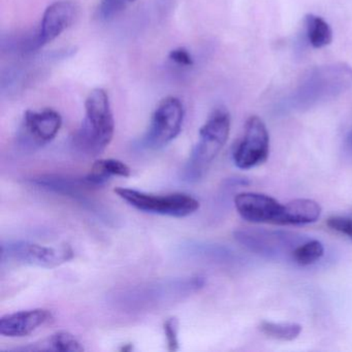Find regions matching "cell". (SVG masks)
<instances>
[{
    "mask_svg": "<svg viewBox=\"0 0 352 352\" xmlns=\"http://www.w3.org/2000/svg\"><path fill=\"white\" fill-rule=\"evenodd\" d=\"M234 239L242 246L256 254L263 256L280 257L290 254L300 243L296 234L284 232H269V230H236L234 232Z\"/></svg>",
    "mask_w": 352,
    "mask_h": 352,
    "instance_id": "10",
    "label": "cell"
},
{
    "mask_svg": "<svg viewBox=\"0 0 352 352\" xmlns=\"http://www.w3.org/2000/svg\"><path fill=\"white\" fill-rule=\"evenodd\" d=\"M32 183L45 190L63 195L84 204L88 201L85 191L89 188H94V185L87 180L86 177L78 179L48 175V176L34 179Z\"/></svg>",
    "mask_w": 352,
    "mask_h": 352,
    "instance_id": "13",
    "label": "cell"
},
{
    "mask_svg": "<svg viewBox=\"0 0 352 352\" xmlns=\"http://www.w3.org/2000/svg\"><path fill=\"white\" fill-rule=\"evenodd\" d=\"M321 207L309 199H296L284 205L283 226H304L314 223L320 218Z\"/></svg>",
    "mask_w": 352,
    "mask_h": 352,
    "instance_id": "14",
    "label": "cell"
},
{
    "mask_svg": "<svg viewBox=\"0 0 352 352\" xmlns=\"http://www.w3.org/2000/svg\"><path fill=\"white\" fill-rule=\"evenodd\" d=\"M270 153V135L258 116L249 117L245 124L244 135L232 153L236 168L250 170L267 162Z\"/></svg>",
    "mask_w": 352,
    "mask_h": 352,
    "instance_id": "8",
    "label": "cell"
},
{
    "mask_svg": "<svg viewBox=\"0 0 352 352\" xmlns=\"http://www.w3.org/2000/svg\"><path fill=\"white\" fill-rule=\"evenodd\" d=\"M135 0H100L96 16L100 21H110L126 10Z\"/></svg>",
    "mask_w": 352,
    "mask_h": 352,
    "instance_id": "20",
    "label": "cell"
},
{
    "mask_svg": "<svg viewBox=\"0 0 352 352\" xmlns=\"http://www.w3.org/2000/svg\"><path fill=\"white\" fill-rule=\"evenodd\" d=\"M131 175V168L121 160L106 158L96 160L86 178L94 187H100L106 184L113 177L129 178Z\"/></svg>",
    "mask_w": 352,
    "mask_h": 352,
    "instance_id": "16",
    "label": "cell"
},
{
    "mask_svg": "<svg viewBox=\"0 0 352 352\" xmlns=\"http://www.w3.org/2000/svg\"><path fill=\"white\" fill-rule=\"evenodd\" d=\"M168 58L179 67H190L195 63L192 55L185 48H177L170 51Z\"/></svg>",
    "mask_w": 352,
    "mask_h": 352,
    "instance_id": "23",
    "label": "cell"
},
{
    "mask_svg": "<svg viewBox=\"0 0 352 352\" xmlns=\"http://www.w3.org/2000/svg\"><path fill=\"white\" fill-rule=\"evenodd\" d=\"M164 336H166L168 349L170 351H177L180 348L179 342V321L176 317L166 319L164 323Z\"/></svg>",
    "mask_w": 352,
    "mask_h": 352,
    "instance_id": "21",
    "label": "cell"
},
{
    "mask_svg": "<svg viewBox=\"0 0 352 352\" xmlns=\"http://www.w3.org/2000/svg\"><path fill=\"white\" fill-rule=\"evenodd\" d=\"M73 256V250L67 245L46 246L28 241H13L1 245L3 263H14L52 269L67 263Z\"/></svg>",
    "mask_w": 352,
    "mask_h": 352,
    "instance_id": "6",
    "label": "cell"
},
{
    "mask_svg": "<svg viewBox=\"0 0 352 352\" xmlns=\"http://www.w3.org/2000/svg\"><path fill=\"white\" fill-rule=\"evenodd\" d=\"M114 133V116L108 94L96 88L86 100L85 117L74 135V147L82 155L96 157L109 147Z\"/></svg>",
    "mask_w": 352,
    "mask_h": 352,
    "instance_id": "2",
    "label": "cell"
},
{
    "mask_svg": "<svg viewBox=\"0 0 352 352\" xmlns=\"http://www.w3.org/2000/svg\"><path fill=\"white\" fill-rule=\"evenodd\" d=\"M230 131V113L224 108L216 109L199 129V140L183 170V180L195 183L205 176L228 142Z\"/></svg>",
    "mask_w": 352,
    "mask_h": 352,
    "instance_id": "3",
    "label": "cell"
},
{
    "mask_svg": "<svg viewBox=\"0 0 352 352\" xmlns=\"http://www.w3.org/2000/svg\"><path fill=\"white\" fill-rule=\"evenodd\" d=\"M79 14V7L72 0H58L49 6L43 15L40 28L32 34V51L40 50L56 40L73 25Z\"/></svg>",
    "mask_w": 352,
    "mask_h": 352,
    "instance_id": "9",
    "label": "cell"
},
{
    "mask_svg": "<svg viewBox=\"0 0 352 352\" xmlns=\"http://www.w3.org/2000/svg\"><path fill=\"white\" fill-rule=\"evenodd\" d=\"M348 145H349L350 149L352 150V133H350L349 138H348Z\"/></svg>",
    "mask_w": 352,
    "mask_h": 352,
    "instance_id": "24",
    "label": "cell"
},
{
    "mask_svg": "<svg viewBox=\"0 0 352 352\" xmlns=\"http://www.w3.org/2000/svg\"><path fill=\"white\" fill-rule=\"evenodd\" d=\"M184 116V106L179 98H164L152 115L142 146L146 149L158 150L174 141L181 133Z\"/></svg>",
    "mask_w": 352,
    "mask_h": 352,
    "instance_id": "5",
    "label": "cell"
},
{
    "mask_svg": "<svg viewBox=\"0 0 352 352\" xmlns=\"http://www.w3.org/2000/svg\"><path fill=\"white\" fill-rule=\"evenodd\" d=\"M84 346L77 337L69 331H57L46 339L36 343L30 344L23 348H18L22 351H84Z\"/></svg>",
    "mask_w": 352,
    "mask_h": 352,
    "instance_id": "15",
    "label": "cell"
},
{
    "mask_svg": "<svg viewBox=\"0 0 352 352\" xmlns=\"http://www.w3.org/2000/svg\"><path fill=\"white\" fill-rule=\"evenodd\" d=\"M114 191L131 207L146 213L183 218L199 209V201L186 193L152 195L124 187H118Z\"/></svg>",
    "mask_w": 352,
    "mask_h": 352,
    "instance_id": "4",
    "label": "cell"
},
{
    "mask_svg": "<svg viewBox=\"0 0 352 352\" xmlns=\"http://www.w3.org/2000/svg\"><path fill=\"white\" fill-rule=\"evenodd\" d=\"M239 215L251 223L283 226L284 205L270 195L256 192L239 193L234 197Z\"/></svg>",
    "mask_w": 352,
    "mask_h": 352,
    "instance_id": "11",
    "label": "cell"
},
{
    "mask_svg": "<svg viewBox=\"0 0 352 352\" xmlns=\"http://www.w3.org/2000/svg\"><path fill=\"white\" fill-rule=\"evenodd\" d=\"M305 26L307 38L313 48H324L333 42V30L323 18L308 14L305 17Z\"/></svg>",
    "mask_w": 352,
    "mask_h": 352,
    "instance_id": "17",
    "label": "cell"
},
{
    "mask_svg": "<svg viewBox=\"0 0 352 352\" xmlns=\"http://www.w3.org/2000/svg\"><path fill=\"white\" fill-rule=\"evenodd\" d=\"M327 224L331 230L347 236L352 241V218L333 216L327 219Z\"/></svg>",
    "mask_w": 352,
    "mask_h": 352,
    "instance_id": "22",
    "label": "cell"
},
{
    "mask_svg": "<svg viewBox=\"0 0 352 352\" xmlns=\"http://www.w3.org/2000/svg\"><path fill=\"white\" fill-rule=\"evenodd\" d=\"M259 331L271 338L279 341H294L300 336L302 325L296 322H272L261 321L258 325Z\"/></svg>",
    "mask_w": 352,
    "mask_h": 352,
    "instance_id": "18",
    "label": "cell"
},
{
    "mask_svg": "<svg viewBox=\"0 0 352 352\" xmlns=\"http://www.w3.org/2000/svg\"><path fill=\"white\" fill-rule=\"evenodd\" d=\"M205 283V278L201 276L147 282L115 292L112 302L124 312L160 310L188 298Z\"/></svg>",
    "mask_w": 352,
    "mask_h": 352,
    "instance_id": "1",
    "label": "cell"
},
{
    "mask_svg": "<svg viewBox=\"0 0 352 352\" xmlns=\"http://www.w3.org/2000/svg\"><path fill=\"white\" fill-rule=\"evenodd\" d=\"M61 126L63 117L53 109L28 111L18 131V146L24 151L44 147L56 138Z\"/></svg>",
    "mask_w": 352,
    "mask_h": 352,
    "instance_id": "7",
    "label": "cell"
},
{
    "mask_svg": "<svg viewBox=\"0 0 352 352\" xmlns=\"http://www.w3.org/2000/svg\"><path fill=\"white\" fill-rule=\"evenodd\" d=\"M323 253L324 248L319 241L309 240L300 243L294 248L292 253V258L298 265L306 267L318 261L323 256Z\"/></svg>",
    "mask_w": 352,
    "mask_h": 352,
    "instance_id": "19",
    "label": "cell"
},
{
    "mask_svg": "<svg viewBox=\"0 0 352 352\" xmlns=\"http://www.w3.org/2000/svg\"><path fill=\"white\" fill-rule=\"evenodd\" d=\"M52 319V313L47 309H30L11 313L0 318V335L8 338L26 337Z\"/></svg>",
    "mask_w": 352,
    "mask_h": 352,
    "instance_id": "12",
    "label": "cell"
}]
</instances>
